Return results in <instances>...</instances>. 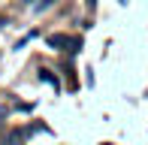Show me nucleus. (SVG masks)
<instances>
[{"label":"nucleus","mask_w":148,"mask_h":145,"mask_svg":"<svg viewBox=\"0 0 148 145\" xmlns=\"http://www.w3.org/2000/svg\"><path fill=\"white\" fill-rule=\"evenodd\" d=\"M64 45H73L70 51H79V39H70V36H64V34H51L49 36V49H64Z\"/></svg>","instance_id":"obj_1"},{"label":"nucleus","mask_w":148,"mask_h":145,"mask_svg":"<svg viewBox=\"0 0 148 145\" xmlns=\"http://www.w3.org/2000/svg\"><path fill=\"white\" fill-rule=\"evenodd\" d=\"M39 79H42V82H49V85H55V88H58V79L51 76L49 70H39Z\"/></svg>","instance_id":"obj_2"},{"label":"nucleus","mask_w":148,"mask_h":145,"mask_svg":"<svg viewBox=\"0 0 148 145\" xmlns=\"http://www.w3.org/2000/svg\"><path fill=\"white\" fill-rule=\"evenodd\" d=\"M3 115H6V106H0V118H3Z\"/></svg>","instance_id":"obj_3"},{"label":"nucleus","mask_w":148,"mask_h":145,"mask_svg":"<svg viewBox=\"0 0 148 145\" xmlns=\"http://www.w3.org/2000/svg\"><path fill=\"white\" fill-rule=\"evenodd\" d=\"M88 6H91V9H94V6H97V0H88Z\"/></svg>","instance_id":"obj_4"},{"label":"nucleus","mask_w":148,"mask_h":145,"mask_svg":"<svg viewBox=\"0 0 148 145\" xmlns=\"http://www.w3.org/2000/svg\"><path fill=\"white\" fill-rule=\"evenodd\" d=\"M106 145H109V142H106Z\"/></svg>","instance_id":"obj_5"}]
</instances>
